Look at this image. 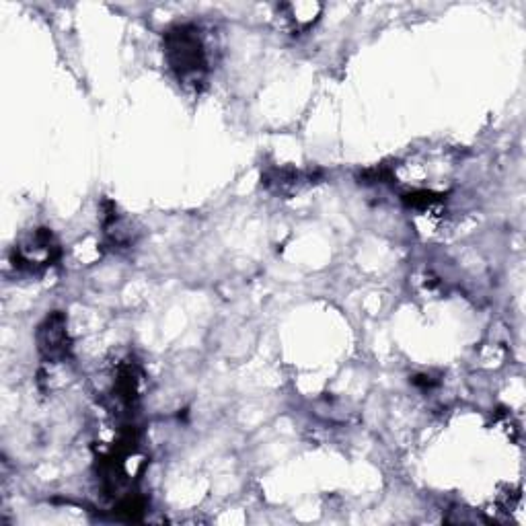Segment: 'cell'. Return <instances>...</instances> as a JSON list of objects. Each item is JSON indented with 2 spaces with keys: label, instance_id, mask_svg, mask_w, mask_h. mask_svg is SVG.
I'll return each mask as SVG.
<instances>
[{
  "label": "cell",
  "instance_id": "6da1fadb",
  "mask_svg": "<svg viewBox=\"0 0 526 526\" xmlns=\"http://www.w3.org/2000/svg\"><path fill=\"white\" fill-rule=\"evenodd\" d=\"M165 52L171 70L183 85L198 87L208 72V56L200 31L190 25H179L165 35Z\"/></svg>",
  "mask_w": 526,
  "mask_h": 526
},
{
  "label": "cell",
  "instance_id": "7a4b0ae2",
  "mask_svg": "<svg viewBox=\"0 0 526 526\" xmlns=\"http://www.w3.org/2000/svg\"><path fill=\"white\" fill-rule=\"evenodd\" d=\"M58 257V245L50 231H35L25 243L15 249V266L37 270L52 266V261Z\"/></svg>",
  "mask_w": 526,
  "mask_h": 526
},
{
  "label": "cell",
  "instance_id": "3957f363",
  "mask_svg": "<svg viewBox=\"0 0 526 526\" xmlns=\"http://www.w3.org/2000/svg\"><path fill=\"white\" fill-rule=\"evenodd\" d=\"M37 344L46 360L64 362L70 354V340L66 331V319L62 313H52L37 331Z\"/></svg>",
  "mask_w": 526,
  "mask_h": 526
}]
</instances>
